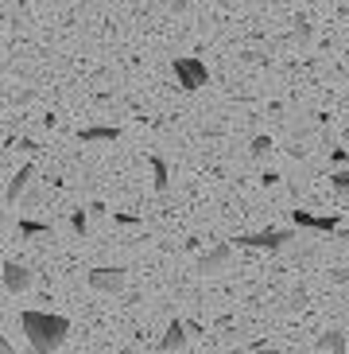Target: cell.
Masks as SVG:
<instances>
[{
    "instance_id": "6da1fadb",
    "label": "cell",
    "mask_w": 349,
    "mask_h": 354,
    "mask_svg": "<svg viewBox=\"0 0 349 354\" xmlns=\"http://www.w3.org/2000/svg\"><path fill=\"white\" fill-rule=\"evenodd\" d=\"M20 327L28 335V346L35 354H54L62 343H66V335H70V319L66 315H54V312H23L20 315Z\"/></svg>"
},
{
    "instance_id": "7a4b0ae2",
    "label": "cell",
    "mask_w": 349,
    "mask_h": 354,
    "mask_svg": "<svg viewBox=\"0 0 349 354\" xmlns=\"http://www.w3.org/2000/svg\"><path fill=\"white\" fill-rule=\"evenodd\" d=\"M237 245H245V250H264V253H279L288 250L291 241H299L295 230H260V234H237Z\"/></svg>"
},
{
    "instance_id": "3957f363",
    "label": "cell",
    "mask_w": 349,
    "mask_h": 354,
    "mask_svg": "<svg viewBox=\"0 0 349 354\" xmlns=\"http://www.w3.org/2000/svg\"><path fill=\"white\" fill-rule=\"evenodd\" d=\"M174 82H179V90L195 94V90H202L210 82V71H206V63L195 59V55H179L174 59Z\"/></svg>"
},
{
    "instance_id": "277c9868",
    "label": "cell",
    "mask_w": 349,
    "mask_h": 354,
    "mask_svg": "<svg viewBox=\"0 0 349 354\" xmlns=\"http://www.w3.org/2000/svg\"><path fill=\"white\" fill-rule=\"evenodd\" d=\"M86 281H90V288H93V292L117 296V292H124V284H128V272H124L121 265H97V269L86 272Z\"/></svg>"
},
{
    "instance_id": "5b68a950",
    "label": "cell",
    "mask_w": 349,
    "mask_h": 354,
    "mask_svg": "<svg viewBox=\"0 0 349 354\" xmlns=\"http://www.w3.org/2000/svg\"><path fill=\"white\" fill-rule=\"evenodd\" d=\"M4 288L12 292V296H20V292H28L31 284H35V272H31V265H23V261H16V257H8L4 261Z\"/></svg>"
},
{
    "instance_id": "8992f818",
    "label": "cell",
    "mask_w": 349,
    "mask_h": 354,
    "mask_svg": "<svg viewBox=\"0 0 349 354\" xmlns=\"http://www.w3.org/2000/svg\"><path fill=\"white\" fill-rule=\"evenodd\" d=\"M229 257H233V245H229V241H217L210 253H202V257H198V272L214 277V272H221L229 265Z\"/></svg>"
},
{
    "instance_id": "52a82bcc",
    "label": "cell",
    "mask_w": 349,
    "mask_h": 354,
    "mask_svg": "<svg viewBox=\"0 0 349 354\" xmlns=\"http://www.w3.org/2000/svg\"><path fill=\"white\" fill-rule=\"evenodd\" d=\"M186 343H190L186 323L183 319H171V323H167V331H163V339H159V351H163V354H186Z\"/></svg>"
},
{
    "instance_id": "ba28073f",
    "label": "cell",
    "mask_w": 349,
    "mask_h": 354,
    "mask_svg": "<svg viewBox=\"0 0 349 354\" xmlns=\"http://www.w3.org/2000/svg\"><path fill=\"white\" fill-rule=\"evenodd\" d=\"M31 179H35V164H23L16 176H12V183H8V191H4V203L8 207H16L23 195H28V187H31Z\"/></svg>"
},
{
    "instance_id": "9c48e42d",
    "label": "cell",
    "mask_w": 349,
    "mask_h": 354,
    "mask_svg": "<svg viewBox=\"0 0 349 354\" xmlns=\"http://www.w3.org/2000/svg\"><path fill=\"white\" fill-rule=\"evenodd\" d=\"M78 140H82V145H117V140H121V129L117 125H90V129L78 133Z\"/></svg>"
},
{
    "instance_id": "30bf717a",
    "label": "cell",
    "mask_w": 349,
    "mask_h": 354,
    "mask_svg": "<svg viewBox=\"0 0 349 354\" xmlns=\"http://www.w3.org/2000/svg\"><path fill=\"white\" fill-rule=\"evenodd\" d=\"M295 226L334 234V230H338V214H307V210H295Z\"/></svg>"
},
{
    "instance_id": "8fae6325",
    "label": "cell",
    "mask_w": 349,
    "mask_h": 354,
    "mask_svg": "<svg viewBox=\"0 0 349 354\" xmlns=\"http://www.w3.org/2000/svg\"><path fill=\"white\" fill-rule=\"evenodd\" d=\"M346 331H338V327H330V331L319 335V343H315V351L319 354H346Z\"/></svg>"
},
{
    "instance_id": "7c38bea8",
    "label": "cell",
    "mask_w": 349,
    "mask_h": 354,
    "mask_svg": "<svg viewBox=\"0 0 349 354\" xmlns=\"http://www.w3.org/2000/svg\"><path fill=\"white\" fill-rule=\"evenodd\" d=\"M148 167H152V187H155V195H167V187H171V171H167V164L159 156H152L148 160Z\"/></svg>"
},
{
    "instance_id": "4fadbf2b",
    "label": "cell",
    "mask_w": 349,
    "mask_h": 354,
    "mask_svg": "<svg viewBox=\"0 0 349 354\" xmlns=\"http://www.w3.org/2000/svg\"><path fill=\"white\" fill-rule=\"evenodd\" d=\"M51 234V222H39V218H20V238H43Z\"/></svg>"
},
{
    "instance_id": "5bb4252c",
    "label": "cell",
    "mask_w": 349,
    "mask_h": 354,
    "mask_svg": "<svg viewBox=\"0 0 349 354\" xmlns=\"http://www.w3.org/2000/svg\"><path fill=\"white\" fill-rule=\"evenodd\" d=\"M330 187L338 191V195H349V167H338V171L330 176Z\"/></svg>"
},
{
    "instance_id": "9a60e30c",
    "label": "cell",
    "mask_w": 349,
    "mask_h": 354,
    "mask_svg": "<svg viewBox=\"0 0 349 354\" xmlns=\"http://www.w3.org/2000/svg\"><path fill=\"white\" fill-rule=\"evenodd\" d=\"M272 148H276V145H272V136H252V148H248V152L260 160V156H268Z\"/></svg>"
},
{
    "instance_id": "2e32d148",
    "label": "cell",
    "mask_w": 349,
    "mask_h": 354,
    "mask_svg": "<svg viewBox=\"0 0 349 354\" xmlns=\"http://www.w3.org/2000/svg\"><path fill=\"white\" fill-rule=\"evenodd\" d=\"M70 226H74V234H78V238H86V230H90V222H86V210H74V214H70Z\"/></svg>"
},
{
    "instance_id": "e0dca14e",
    "label": "cell",
    "mask_w": 349,
    "mask_h": 354,
    "mask_svg": "<svg viewBox=\"0 0 349 354\" xmlns=\"http://www.w3.org/2000/svg\"><path fill=\"white\" fill-rule=\"evenodd\" d=\"M117 222H121V226H140V218H136V214H113Z\"/></svg>"
},
{
    "instance_id": "ac0fdd59",
    "label": "cell",
    "mask_w": 349,
    "mask_h": 354,
    "mask_svg": "<svg viewBox=\"0 0 349 354\" xmlns=\"http://www.w3.org/2000/svg\"><path fill=\"white\" fill-rule=\"evenodd\" d=\"M334 164H338V167L349 164V152H346V148H334Z\"/></svg>"
},
{
    "instance_id": "d6986e66",
    "label": "cell",
    "mask_w": 349,
    "mask_h": 354,
    "mask_svg": "<svg viewBox=\"0 0 349 354\" xmlns=\"http://www.w3.org/2000/svg\"><path fill=\"white\" fill-rule=\"evenodd\" d=\"M307 39H310V24L303 20V24H299V43H307Z\"/></svg>"
},
{
    "instance_id": "ffe728a7",
    "label": "cell",
    "mask_w": 349,
    "mask_h": 354,
    "mask_svg": "<svg viewBox=\"0 0 349 354\" xmlns=\"http://www.w3.org/2000/svg\"><path fill=\"white\" fill-rule=\"evenodd\" d=\"M0 354H16V351H12V343L4 339V335H0Z\"/></svg>"
},
{
    "instance_id": "44dd1931",
    "label": "cell",
    "mask_w": 349,
    "mask_h": 354,
    "mask_svg": "<svg viewBox=\"0 0 349 354\" xmlns=\"http://www.w3.org/2000/svg\"><path fill=\"white\" fill-rule=\"evenodd\" d=\"M252 354H279V351H276V346H257Z\"/></svg>"
},
{
    "instance_id": "7402d4cb",
    "label": "cell",
    "mask_w": 349,
    "mask_h": 354,
    "mask_svg": "<svg viewBox=\"0 0 349 354\" xmlns=\"http://www.w3.org/2000/svg\"><path fill=\"white\" fill-rule=\"evenodd\" d=\"M171 4H174V12H183V8H186V0H171Z\"/></svg>"
},
{
    "instance_id": "603a6c76",
    "label": "cell",
    "mask_w": 349,
    "mask_h": 354,
    "mask_svg": "<svg viewBox=\"0 0 349 354\" xmlns=\"http://www.w3.org/2000/svg\"><path fill=\"white\" fill-rule=\"evenodd\" d=\"M39 4H47V8H51V4H59V0H39Z\"/></svg>"
},
{
    "instance_id": "cb8c5ba5",
    "label": "cell",
    "mask_w": 349,
    "mask_h": 354,
    "mask_svg": "<svg viewBox=\"0 0 349 354\" xmlns=\"http://www.w3.org/2000/svg\"><path fill=\"white\" fill-rule=\"evenodd\" d=\"M8 4H23V0H8Z\"/></svg>"
},
{
    "instance_id": "d4e9b609",
    "label": "cell",
    "mask_w": 349,
    "mask_h": 354,
    "mask_svg": "<svg viewBox=\"0 0 349 354\" xmlns=\"http://www.w3.org/2000/svg\"><path fill=\"white\" fill-rule=\"evenodd\" d=\"M346 140H349V129H346Z\"/></svg>"
},
{
    "instance_id": "484cf974",
    "label": "cell",
    "mask_w": 349,
    "mask_h": 354,
    "mask_svg": "<svg viewBox=\"0 0 349 354\" xmlns=\"http://www.w3.org/2000/svg\"><path fill=\"white\" fill-rule=\"evenodd\" d=\"M346 39H349V32H346Z\"/></svg>"
},
{
    "instance_id": "4316f807",
    "label": "cell",
    "mask_w": 349,
    "mask_h": 354,
    "mask_svg": "<svg viewBox=\"0 0 349 354\" xmlns=\"http://www.w3.org/2000/svg\"><path fill=\"white\" fill-rule=\"evenodd\" d=\"M186 354H190V351H186Z\"/></svg>"
}]
</instances>
